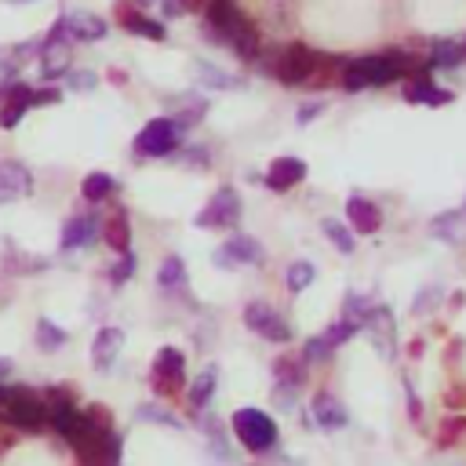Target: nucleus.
<instances>
[{"mask_svg":"<svg viewBox=\"0 0 466 466\" xmlns=\"http://www.w3.org/2000/svg\"><path fill=\"white\" fill-rule=\"evenodd\" d=\"M335 350H339V347L321 332V335H309V339H306L302 350H299V357H302L306 364H328V361L335 357Z\"/></svg>","mask_w":466,"mask_h":466,"instance_id":"e433bc0d","label":"nucleus"},{"mask_svg":"<svg viewBox=\"0 0 466 466\" xmlns=\"http://www.w3.org/2000/svg\"><path fill=\"white\" fill-rule=\"evenodd\" d=\"M73 70V41H62L55 48H44L41 51V77L51 84V80H62Z\"/></svg>","mask_w":466,"mask_h":466,"instance_id":"a878e982","label":"nucleus"},{"mask_svg":"<svg viewBox=\"0 0 466 466\" xmlns=\"http://www.w3.org/2000/svg\"><path fill=\"white\" fill-rule=\"evenodd\" d=\"M179 146H182V128L175 124V117H153L135 135L132 153H135V161H164Z\"/></svg>","mask_w":466,"mask_h":466,"instance_id":"423d86ee","label":"nucleus"},{"mask_svg":"<svg viewBox=\"0 0 466 466\" xmlns=\"http://www.w3.org/2000/svg\"><path fill=\"white\" fill-rule=\"evenodd\" d=\"M462 433H466V416H448L438 430V448H452L462 441Z\"/></svg>","mask_w":466,"mask_h":466,"instance_id":"37998d69","label":"nucleus"},{"mask_svg":"<svg viewBox=\"0 0 466 466\" xmlns=\"http://www.w3.org/2000/svg\"><path fill=\"white\" fill-rule=\"evenodd\" d=\"M306 368H309V364H306L299 354H277L273 364H270L273 383H285V386H295V390L306 386Z\"/></svg>","mask_w":466,"mask_h":466,"instance_id":"c85d7f7f","label":"nucleus"},{"mask_svg":"<svg viewBox=\"0 0 466 466\" xmlns=\"http://www.w3.org/2000/svg\"><path fill=\"white\" fill-rule=\"evenodd\" d=\"M466 62V48L452 37H438L430 41V55H426V70H459Z\"/></svg>","mask_w":466,"mask_h":466,"instance_id":"bb28decb","label":"nucleus"},{"mask_svg":"<svg viewBox=\"0 0 466 466\" xmlns=\"http://www.w3.org/2000/svg\"><path fill=\"white\" fill-rule=\"evenodd\" d=\"M11 371H15V364H11L8 357H0V383H4V379H11Z\"/></svg>","mask_w":466,"mask_h":466,"instance_id":"5fc2aeb1","label":"nucleus"},{"mask_svg":"<svg viewBox=\"0 0 466 466\" xmlns=\"http://www.w3.org/2000/svg\"><path fill=\"white\" fill-rule=\"evenodd\" d=\"M259 466H266V462H259Z\"/></svg>","mask_w":466,"mask_h":466,"instance_id":"0e129e2a","label":"nucleus"},{"mask_svg":"<svg viewBox=\"0 0 466 466\" xmlns=\"http://www.w3.org/2000/svg\"><path fill=\"white\" fill-rule=\"evenodd\" d=\"M244 325H248V332H256L259 339H266V343H273V347H288L295 339L292 321L281 314V309H273L270 302H263V299H252L244 306Z\"/></svg>","mask_w":466,"mask_h":466,"instance_id":"0eeeda50","label":"nucleus"},{"mask_svg":"<svg viewBox=\"0 0 466 466\" xmlns=\"http://www.w3.org/2000/svg\"><path fill=\"white\" fill-rule=\"evenodd\" d=\"M135 273H139V259H135V252H124V256L106 270V281H110V288H120V285H128Z\"/></svg>","mask_w":466,"mask_h":466,"instance_id":"58836bf2","label":"nucleus"},{"mask_svg":"<svg viewBox=\"0 0 466 466\" xmlns=\"http://www.w3.org/2000/svg\"><path fill=\"white\" fill-rule=\"evenodd\" d=\"M99 241V215L95 211H77L62 223V237H58V252H80Z\"/></svg>","mask_w":466,"mask_h":466,"instance_id":"4468645a","label":"nucleus"},{"mask_svg":"<svg viewBox=\"0 0 466 466\" xmlns=\"http://www.w3.org/2000/svg\"><path fill=\"white\" fill-rule=\"evenodd\" d=\"M357 332H361V325H354V321H347V317H339V321H332V325L325 328V335L332 339L335 347H347Z\"/></svg>","mask_w":466,"mask_h":466,"instance_id":"49530a36","label":"nucleus"},{"mask_svg":"<svg viewBox=\"0 0 466 466\" xmlns=\"http://www.w3.org/2000/svg\"><path fill=\"white\" fill-rule=\"evenodd\" d=\"M197 73H201V84H204V88L230 91V88H237V84H241V77H237V73H226V70H219V66H211L208 58H201V62H197Z\"/></svg>","mask_w":466,"mask_h":466,"instance_id":"4c0bfd02","label":"nucleus"},{"mask_svg":"<svg viewBox=\"0 0 466 466\" xmlns=\"http://www.w3.org/2000/svg\"><path fill=\"white\" fill-rule=\"evenodd\" d=\"M401 84H405V88H401V99H405L409 106H430V110H441V106L452 103V91L441 88V84L433 80L426 70L412 73L409 80H401Z\"/></svg>","mask_w":466,"mask_h":466,"instance_id":"f8f14e48","label":"nucleus"},{"mask_svg":"<svg viewBox=\"0 0 466 466\" xmlns=\"http://www.w3.org/2000/svg\"><path fill=\"white\" fill-rule=\"evenodd\" d=\"M157 288L164 295H179L186 288V263L179 256H164L157 266Z\"/></svg>","mask_w":466,"mask_h":466,"instance_id":"473e14b6","label":"nucleus"},{"mask_svg":"<svg viewBox=\"0 0 466 466\" xmlns=\"http://www.w3.org/2000/svg\"><path fill=\"white\" fill-rule=\"evenodd\" d=\"M157 8H161V15H164V19H182V15H186L182 0H157Z\"/></svg>","mask_w":466,"mask_h":466,"instance_id":"603ef678","label":"nucleus"},{"mask_svg":"<svg viewBox=\"0 0 466 466\" xmlns=\"http://www.w3.org/2000/svg\"><path fill=\"white\" fill-rule=\"evenodd\" d=\"M11 4H29V0H11Z\"/></svg>","mask_w":466,"mask_h":466,"instance_id":"680f3d73","label":"nucleus"},{"mask_svg":"<svg viewBox=\"0 0 466 466\" xmlns=\"http://www.w3.org/2000/svg\"><path fill=\"white\" fill-rule=\"evenodd\" d=\"M361 332H368V339L376 343V350L383 357H397V328H393V309L386 302H371V309L361 321Z\"/></svg>","mask_w":466,"mask_h":466,"instance_id":"9b49d317","label":"nucleus"},{"mask_svg":"<svg viewBox=\"0 0 466 466\" xmlns=\"http://www.w3.org/2000/svg\"><path fill=\"white\" fill-rule=\"evenodd\" d=\"M110 80H113V84H128V77H124L120 70H110Z\"/></svg>","mask_w":466,"mask_h":466,"instance_id":"bf43d9fd","label":"nucleus"},{"mask_svg":"<svg viewBox=\"0 0 466 466\" xmlns=\"http://www.w3.org/2000/svg\"><path fill=\"white\" fill-rule=\"evenodd\" d=\"M462 223H466V211L462 208H448L441 215H433L430 219V233L445 241V244H459L462 241Z\"/></svg>","mask_w":466,"mask_h":466,"instance_id":"7c9ffc66","label":"nucleus"},{"mask_svg":"<svg viewBox=\"0 0 466 466\" xmlns=\"http://www.w3.org/2000/svg\"><path fill=\"white\" fill-rule=\"evenodd\" d=\"M120 350H124V332L117 325H103L95 332V339H91V368H95V371H110L117 364Z\"/></svg>","mask_w":466,"mask_h":466,"instance_id":"6ab92c4d","label":"nucleus"},{"mask_svg":"<svg viewBox=\"0 0 466 466\" xmlns=\"http://www.w3.org/2000/svg\"><path fill=\"white\" fill-rule=\"evenodd\" d=\"M34 172H29L22 161H15V157H4L0 161V194H8L11 201L15 197H29L34 194Z\"/></svg>","mask_w":466,"mask_h":466,"instance_id":"b1692460","label":"nucleus"},{"mask_svg":"<svg viewBox=\"0 0 466 466\" xmlns=\"http://www.w3.org/2000/svg\"><path fill=\"white\" fill-rule=\"evenodd\" d=\"M306 175H309L306 161H299V157H273L270 168L263 172V186H266V190H273V194H288V190H295Z\"/></svg>","mask_w":466,"mask_h":466,"instance_id":"dca6fc26","label":"nucleus"},{"mask_svg":"<svg viewBox=\"0 0 466 466\" xmlns=\"http://www.w3.org/2000/svg\"><path fill=\"white\" fill-rule=\"evenodd\" d=\"M62 80H66L73 91H80V95H88V91L99 88V73H95V70H77V66H73L66 77H62Z\"/></svg>","mask_w":466,"mask_h":466,"instance_id":"de8ad7c7","label":"nucleus"},{"mask_svg":"<svg viewBox=\"0 0 466 466\" xmlns=\"http://www.w3.org/2000/svg\"><path fill=\"white\" fill-rule=\"evenodd\" d=\"M8 277H37V273H48L51 270V259L44 256H34V252H22L19 244H4V263H0Z\"/></svg>","mask_w":466,"mask_h":466,"instance_id":"4be33fe9","label":"nucleus"},{"mask_svg":"<svg viewBox=\"0 0 466 466\" xmlns=\"http://www.w3.org/2000/svg\"><path fill=\"white\" fill-rule=\"evenodd\" d=\"M241 194L233 190V186H219V190L211 194V201L201 208V215H197V226L201 230H237V223H241Z\"/></svg>","mask_w":466,"mask_h":466,"instance_id":"1a4fd4ad","label":"nucleus"},{"mask_svg":"<svg viewBox=\"0 0 466 466\" xmlns=\"http://www.w3.org/2000/svg\"><path fill=\"white\" fill-rule=\"evenodd\" d=\"M462 48H466V44H462Z\"/></svg>","mask_w":466,"mask_h":466,"instance_id":"69168bd1","label":"nucleus"},{"mask_svg":"<svg viewBox=\"0 0 466 466\" xmlns=\"http://www.w3.org/2000/svg\"><path fill=\"white\" fill-rule=\"evenodd\" d=\"M462 302H466V295H462V292H455V295H452V299H448V306H452V309H459V306H462Z\"/></svg>","mask_w":466,"mask_h":466,"instance_id":"13d9d810","label":"nucleus"},{"mask_svg":"<svg viewBox=\"0 0 466 466\" xmlns=\"http://www.w3.org/2000/svg\"><path fill=\"white\" fill-rule=\"evenodd\" d=\"M204 26H201V37L208 44H219V48H230V41L244 29H252L256 19L241 8V0H208L204 4Z\"/></svg>","mask_w":466,"mask_h":466,"instance_id":"20e7f679","label":"nucleus"},{"mask_svg":"<svg viewBox=\"0 0 466 466\" xmlns=\"http://www.w3.org/2000/svg\"><path fill=\"white\" fill-rule=\"evenodd\" d=\"M0 423L22 430V433H41L48 426V405L37 390L0 383Z\"/></svg>","mask_w":466,"mask_h":466,"instance_id":"7ed1b4c3","label":"nucleus"},{"mask_svg":"<svg viewBox=\"0 0 466 466\" xmlns=\"http://www.w3.org/2000/svg\"><path fill=\"white\" fill-rule=\"evenodd\" d=\"M62 103V91L58 88H34V106H58Z\"/></svg>","mask_w":466,"mask_h":466,"instance_id":"8fccbe9b","label":"nucleus"},{"mask_svg":"<svg viewBox=\"0 0 466 466\" xmlns=\"http://www.w3.org/2000/svg\"><path fill=\"white\" fill-rule=\"evenodd\" d=\"M317 281V266L309 263V259H295L285 273V285H288V295H302L309 285Z\"/></svg>","mask_w":466,"mask_h":466,"instance_id":"c9c22d12","label":"nucleus"},{"mask_svg":"<svg viewBox=\"0 0 466 466\" xmlns=\"http://www.w3.org/2000/svg\"><path fill=\"white\" fill-rule=\"evenodd\" d=\"M84 412V419L95 426V430H103V433H113L117 426H113V412H110V405H84L80 409Z\"/></svg>","mask_w":466,"mask_h":466,"instance_id":"a18cd8bd","label":"nucleus"},{"mask_svg":"<svg viewBox=\"0 0 466 466\" xmlns=\"http://www.w3.org/2000/svg\"><path fill=\"white\" fill-rule=\"evenodd\" d=\"M448 405L452 409H466V383H459V386L448 390Z\"/></svg>","mask_w":466,"mask_h":466,"instance_id":"864d4df0","label":"nucleus"},{"mask_svg":"<svg viewBox=\"0 0 466 466\" xmlns=\"http://www.w3.org/2000/svg\"><path fill=\"white\" fill-rule=\"evenodd\" d=\"M113 19H117V26H120V29H128L132 37H146V41H157V44H164V41H168V26H164V19H149L146 11L132 8L128 0H117Z\"/></svg>","mask_w":466,"mask_h":466,"instance_id":"ddd939ff","label":"nucleus"},{"mask_svg":"<svg viewBox=\"0 0 466 466\" xmlns=\"http://www.w3.org/2000/svg\"><path fill=\"white\" fill-rule=\"evenodd\" d=\"M347 55H325L321 51V62H317V70H314V77L306 80V91H325V88H335L339 84V77H343V70H347Z\"/></svg>","mask_w":466,"mask_h":466,"instance_id":"c756f323","label":"nucleus"},{"mask_svg":"<svg viewBox=\"0 0 466 466\" xmlns=\"http://www.w3.org/2000/svg\"><path fill=\"white\" fill-rule=\"evenodd\" d=\"M317 62H321L317 48H309L306 41H288V44H277V48H263L256 66L285 88H306V80L317 70Z\"/></svg>","mask_w":466,"mask_h":466,"instance_id":"f03ea898","label":"nucleus"},{"mask_svg":"<svg viewBox=\"0 0 466 466\" xmlns=\"http://www.w3.org/2000/svg\"><path fill=\"white\" fill-rule=\"evenodd\" d=\"M66 34L73 44H99L110 37V22L103 15H91V11H70L66 15Z\"/></svg>","mask_w":466,"mask_h":466,"instance_id":"412c9836","label":"nucleus"},{"mask_svg":"<svg viewBox=\"0 0 466 466\" xmlns=\"http://www.w3.org/2000/svg\"><path fill=\"white\" fill-rule=\"evenodd\" d=\"M441 299H445V292H441L438 285H426V288H419V295L412 299V314H416V317H430L433 309L441 306Z\"/></svg>","mask_w":466,"mask_h":466,"instance_id":"a19ab883","label":"nucleus"},{"mask_svg":"<svg viewBox=\"0 0 466 466\" xmlns=\"http://www.w3.org/2000/svg\"><path fill=\"white\" fill-rule=\"evenodd\" d=\"M321 233L328 237V244L335 248L339 256H354V252H357V233H354L347 223H339V219H321Z\"/></svg>","mask_w":466,"mask_h":466,"instance_id":"72a5a7b5","label":"nucleus"},{"mask_svg":"<svg viewBox=\"0 0 466 466\" xmlns=\"http://www.w3.org/2000/svg\"><path fill=\"white\" fill-rule=\"evenodd\" d=\"M34 339H37V347H41L44 354H58L62 347L70 343V332H66V328H58L51 317H41V321H37Z\"/></svg>","mask_w":466,"mask_h":466,"instance_id":"f704fd0d","label":"nucleus"},{"mask_svg":"<svg viewBox=\"0 0 466 466\" xmlns=\"http://www.w3.org/2000/svg\"><path fill=\"white\" fill-rule=\"evenodd\" d=\"M383 208L371 201V197H364V194H350V201H347V226L354 230V233H364V237H371V233H379L383 230Z\"/></svg>","mask_w":466,"mask_h":466,"instance_id":"a211bd4d","label":"nucleus"},{"mask_svg":"<svg viewBox=\"0 0 466 466\" xmlns=\"http://www.w3.org/2000/svg\"><path fill=\"white\" fill-rule=\"evenodd\" d=\"M266 455H270V462H266V466H302V462H299L295 455H288L281 445H277L273 452H266Z\"/></svg>","mask_w":466,"mask_h":466,"instance_id":"3c124183","label":"nucleus"},{"mask_svg":"<svg viewBox=\"0 0 466 466\" xmlns=\"http://www.w3.org/2000/svg\"><path fill=\"white\" fill-rule=\"evenodd\" d=\"M117 194H120V182H117L110 172H91V175H84V182H80V197H84L88 204H110Z\"/></svg>","mask_w":466,"mask_h":466,"instance_id":"cd10ccee","label":"nucleus"},{"mask_svg":"<svg viewBox=\"0 0 466 466\" xmlns=\"http://www.w3.org/2000/svg\"><path fill=\"white\" fill-rule=\"evenodd\" d=\"M325 110H328V103H325V99L302 103V106L295 110V120H299V124H314V120H317V113H325Z\"/></svg>","mask_w":466,"mask_h":466,"instance_id":"09e8293b","label":"nucleus"},{"mask_svg":"<svg viewBox=\"0 0 466 466\" xmlns=\"http://www.w3.org/2000/svg\"><path fill=\"white\" fill-rule=\"evenodd\" d=\"M132 8H139V11H149V8H157V0H128Z\"/></svg>","mask_w":466,"mask_h":466,"instance_id":"4d7b16f0","label":"nucleus"},{"mask_svg":"<svg viewBox=\"0 0 466 466\" xmlns=\"http://www.w3.org/2000/svg\"><path fill=\"white\" fill-rule=\"evenodd\" d=\"M371 295H364V292H347V299H343V317L347 321H354V325H361L364 321V314L371 309Z\"/></svg>","mask_w":466,"mask_h":466,"instance_id":"79ce46f5","label":"nucleus"},{"mask_svg":"<svg viewBox=\"0 0 466 466\" xmlns=\"http://www.w3.org/2000/svg\"><path fill=\"white\" fill-rule=\"evenodd\" d=\"M211 259H215V266H223V270H237V266H266V248H263L252 233H233V237H230Z\"/></svg>","mask_w":466,"mask_h":466,"instance_id":"9d476101","label":"nucleus"},{"mask_svg":"<svg viewBox=\"0 0 466 466\" xmlns=\"http://www.w3.org/2000/svg\"><path fill=\"white\" fill-rule=\"evenodd\" d=\"M230 430L244 452L252 455H266L281 445V433H277V423L263 412V409H237L230 419Z\"/></svg>","mask_w":466,"mask_h":466,"instance_id":"39448f33","label":"nucleus"},{"mask_svg":"<svg viewBox=\"0 0 466 466\" xmlns=\"http://www.w3.org/2000/svg\"><path fill=\"white\" fill-rule=\"evenodd\" d=\"M462 211H466V201H462Z\"/></svg>","mask_w":466,"mask_h":466,"instance_id":"e2e57ef3","label":"nucleus"},{"mask_svg":"<svg viewBox=\"0 0 466 466\" xmlns=\"http://www.w3.org/2000/svg\"><path fill=\"white\" fill-rule=\"evenodd\" d=\"M204 4H208V0H182V8H186V15H190V11H204Z\"/></svg>","mask_w":466,"mask_h":466,"instance_id":"6e6d98bb","label":"nucleus"},{"mask_svg":"<svg viewBox=\"0 0 466 466\" xmlns=\"http://www.w3.org/2000/svg\"><path fill=\"white\" fill-rule=\"evenodd\" d=\"M0 88H4V99H0V128H15V124H22V117L34 110V88L26 80H11Z\"/></svg>","mask_w":466,"mask_h":466,"instance_id":"f3484780","label":"nucleus"},{"mask_svg":"<svg viewBox=\"0 0 466 466\" xmlns=\"http://www.w3.org/2000/svg\"><path fill=\"white\" fill-rule=\"evenodd\" d=\"M419 58L405 48H390V51H379V55H357L347 62L343 77H339V88L347 95H361L368 88H386V84H397V80H409L412 73H419Z\"/></svg>","mask_w":466,"mask_h":466,"instance_id":"f257e3e1","label":"nucleus"},{"mask_svg":"<svg viewBox=\"0 0 466 466\" xmlns=\"http://www.w3.org/2000/svg\"><path fill=\"white\" fill-rule=\"evenodd\" d=\"M0 204H11V197H8V194H0Z\"/></svg>","mask_w":466,"mask_h":466,"instance_id":"052dcab7","label":"nucleus"},{"mask_svg":"<svg viewBox=\"0 0 466 466\" xmlns=\"http://www.w3.org/2000/svg\"><path fill=\"white\" fill-rule=\"evenodd\" d=\"M299 393H302V390H295V386L273 383L270 401H273V409H277V412H295V409H299Z\"/></svg>","mask_w":466,"mask_h":466,"instance_id":"c03bdc74","label":"nucleus"},{"mask_svg":"<svg viewBox=\"0 0 466 466\" xmlns=\"http://www.w3.org/2000/svg\"><path fill=\"white\" fill-rule=\"evenodd\" d=\"M186 383H190V379H186V354L175 350V347H161L157 357H153V368H149L153 393L172 401V397H179L186 390Z\"/></svg>","mask_w":466,"mask_h":466,"instance_id":"6e6552de","label":"nucleus"},{"mask_svg":"<svg viewBox=\"0 0 466 466\" xmlns=\"http://www.w3.org/2000/svg\"><path fill=\"white\" fill-rule=\"evenodd\" d=\"M309 416H314V426H321V430H343L350 423L347 405L328 390L314 393V401H309Z\"/></svg>","mask_w":466,"mask_h":466,"instance_id":"aec40b11","label":"nucleus"},{"mask_svg":"<svg viewBox=\"0 0 466 466\" xmlns=\"http://www.w3.org/2000/svg\"><path fill=\"white\" fill-rule=\"evenodd\" d=\"M99 237H103V244L110 248V252H117V256L132 252V215H128V208L113 204L99 219Z\"/></svg>","mask_w":466,"mask_h":466,"instance_id":"2eb2a0df","label":"nucleus"},{"mask_svg":"<svg viewBox=\"0 0 466 466\" xmlns=\"http://www.w3.org/2000/svg\"><path fill=\"white\" fill-rule=\"evenodd\" d=\"M215 390H219V368H204L197 379H190V386H186V405H190L194 416L208 412Z\"/></svg>","mask_w":466,"mask_h":466,"instance_id":"393cba45","label":"nucleus"},{"mask_svg":"<svg viewBox=\"0 0 466 466\" xmlns=\"http://www.w3.org/2000/svg\"><path fill=\"white\" fill-rule=\"evenodd\" d=\"M168 117H175V124L182 128V135L190 132V128H197V124L204 120V113H208V95H201V91H186V95H179V99H168Z\"/></svg>","mask_w":466,"mask_h":466,"instance_id":"5701e85b","label":"nucleus"},{"mask_svg":"<svg viewBox=\"0 0 466 466\" xmlns=\"http://www.w3.org/2000/svg\"><path fill=\"white\" fill-rule=\"evenodd\" d=\"M135 419L139 423H153V426H168V430H182V419L172 416L168 409H157V405H139L135 409Z\"/></svg>","mask_w":466,"mask_h":466,"instance_id":"ea45409f","label":"nucleus"},{"mask_svg":"<svg viewBox=\"0 0 466 466\" xmlns=\"http://www.w3.org/2000/svg\"><path fill=\"white\" fill-rule=\"evenodd\" d=\"M168 161H175L179 168H190V172H208L211 168V146L208 142H182Z\"/></svg>","mask_w":466,"mask_h":466,"instance_id":"2f4dec72","label":"nucleus"}]
</instances>
